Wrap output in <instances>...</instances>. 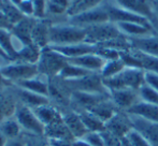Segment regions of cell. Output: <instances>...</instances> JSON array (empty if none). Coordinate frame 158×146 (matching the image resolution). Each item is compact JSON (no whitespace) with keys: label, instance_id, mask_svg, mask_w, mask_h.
Returning a JSON list of instances; mask_svg holds the SVG:
<instances>
[{"label":"cell","instance_id":"obj_1","mask_svg":"<svg viewBox=\"0 0 158 146\" xmlns=\"http://www.w3.org/2000/svg\"><path fill=\"white\" fill-rule=\"evenodd\" d=\"M144 74H145V71L139 69V68L125 67V69L119 72L118 74L102 79H103V84L106 89L109 90V92L111 90L124 89V88L139 90L140 87L143 84H145Z\"/></svg>","mask_w":158,"mask_h":146},{"label":"cell","instance_id":"obj_2","mask_svg":"<svg viewBox=\"0 0 158 146\" xmlns=\"http://www.w3.org/2000/svg\"><path fill=\"white\" fill-rule=\"evenodd\" d=\"M85 28L71 24H52L50 28V46L71 45L85 42Z\"/></svg>","mask_w":158,"mask_h":146},{"label":"cell","instance_id":"obj_3","mask_svg":"<svg viewBox=\"0 0 158 146\" xmlns=\"http://www.w3.org/2000/svg\"><path fill=\"white\" fill-rule=\"evenodd\" d=\"M67 63H68V59L66 57L55 52L48 46L41 51L40 59L37 63L38 72L48 79L58 76V74Z\"/></svg>","mask_w":158,"mask_h":146},{"label":"cell","instance_id":"obj_4","mask_svg":"<svg viewBox=\"0 0 158 146\" xmlns=\"http://www.w3.org/2000/svg\"><path fill=\"white\" fill-rule=\"evenodd\" d=\"M0 75L6 82L16 84L22 81L30 79L39 75L37 65L21 63V61H11L6 66L0 68Z\"/></svg>","mask_w":158,"mask_h":146},{"label":"cell","instance_id":"obj_5","mask_svg":"<svg viewBox=\"0 0 158 146\" xmlns=\"http://www.w3.org/2000/svg\"><path fill=\"white\" fill-rule=\"evenodd\" d=\"M85 42L93 44V45H100V44L106 43V42H110L112 40L118 39L124 36L117 28L116 24L112 23V22L88 26L85 28Z\"/></svg>","mask_w":158,"mask_h":146},{"label":"cell","instance_id":"obj_6","mask_svg":"<svg viewBox=\"0 0 158 146\" xmlns=\"http://www.w3.org/2000/svg\"><path fill=\"white\" fill-rule=\"evenodd\" d=\"M67 86L71 91H82L89 92V94H109V90L106 88L103 84L100 73H89L83 77L77 79L64 81Z\"/></svg>","mask_w":158,"mask_h":146},{"label":"cell","instance_id":"obj_7","mask_svg":"<svg viewBox=\"0 0 158 146\" xmlns=\"http://www.w3.org/2000/svg\"><path fill=\"white\" fill-rule=\"evenodd\" d=\"M14 117L19 121L23 133L44 136V126L39 120L32 109L19 103Z\"/></svg>","mask_w":158,"mask_h":146},{"label":"cell","instance_id":"obj_8","mask_svg":"<svg viewBox=\"0 0 158 146\" xmlns=\"http://www.w3.org/2000/svg\"><path fill=\"white\" fill-rule=\"evenodd\" d=\"M106 1V0H104ZM68 22L71 25L77 26V27L86 28L88 26L97 25V24H102L110 22L109 18L108 11L104 6V2L102 4H100L99 6L95 9H92L89 11H86L84 13H81L79 15L75 16L68 17Z\"/></svg>","mask_w":158,"mask_h":146},{"label":"cell","instance_id":"obj_9","mask_svg":"<svg viewBox=\"0 0 158 146\" xmlns=\"http://www.w3.org/2000/svg\"><path fill=\"white\" fill-rule=\"evenodd\" d=\"M104 6H106V11H108L110 22H112V23H139L146 26H152L150 19L145 18L143 16H140L138 14H135L132 12H129L127 10H124L122 8H118V6L111 3L109 0L104 1Z\"/></svg>","mask_w":158,"mask_h":146},{"label":"cell","instance_id":"obj_10","mask_svg":"<svg viewBox=\"0 0 158 146\" xmlns=\"http://www.w3.org/2000/svg\"><path fill=\"white\" fill-rule=\"evenodd\" d=\"M110 98L109 94H89V92L72 91L70 109L73 111H89L98 103Z\"/></svg>","mask_w":158,"mask_h":146},{"label":"cell","instance_id":"obj_11","mask_svg":"<svg viewBox=\"0 0 158 146\" xmlns=\"http://www.w3.org/2000/svg\"><path fill=\"white\" fill-rule=\"evenodd\" d=\"M17 105L19 101L12 86L4 81V84L0 87V123L3 119L14 116Z\"/></svg>","mask_w":158,"mask_h":146},{"label":"cell","instance_id":"obj_12","mask_svg":"<svg viewBox=\"0 0 158 146\" xmlns=\"http://www.w3.org/2000/svg\"><path fill=\"white\" fill-rule=\"evenodd\" d=\"M109 1L118 8L150 19L151 23L154 19L150 0H109Z\"/></svg>","mask_w":158,"mask_h":146},{"label":"cell","instance_id":"obj_13","mask_svg":"<svg viewBox=\"0 0 158 146\" xmlns=\"http://www.w3.org/2000/svg\"><path fill=\"white\" fill-rule=\"evenodd\" d=\"M9 84L12 86L13 91H14L15 96H16L19 103L25 105V107H28L33 110L38 107L50 104L51 103L50 99H48V97L35 94V92H32V91H30V90L24 89V88L19 87V86L14 85V84H11V83H9Z\"/></svg>","mask_w":158,"mask_h":146},{"label":"cell","instance_id":"obj_14","mask_svg":"<svg viewBox=\"0 0 158 146\" xmlns=\"http://www.w3.org/2000/svg\"><path fill=\"white\" fill-rule=\"evenodd\" d=\"M128 116L133 129L141 133L152 146H158V123H151L130 115Z\"/></svg>","mask_w":158,"mask_h":146},{"label":"cell","instance_id":"obj_15","mask_svg":"<svg viewBox=\"0 0 158 146\" xmlns=\"http://www.w3.org/2000/svg\"><path fill=\"white\" fill-rule=\"evenodd\" d=\"M110 97L117 109H122L125 112L140 100L139 90L130 89V88L111 90Z\"/></svg>","mask_w":158,"mask_h":146},{"label":"cell","instance_id":"obj_16","mask_svg":"<svg viewBox=\"0 0 158 146\" xmlns=\"http://www.w3.org/2000/svg\"><path fill=\"white\" fill-rule=\"evenodd\" d=\"M52 50L55 52L59 53L66 57L67 59L71 58H77V57L83 56L86 54H93V53H97V45H93V44L86 43V42H82V43L77 44H71V45H63V46H50Z\"/></svg>","mask_w":158,"mask_h":146},{"label":"cell","instance_id":"obj_17","mask_svg":"<svg viewBox=\"0 0 158 146\" xmlns=\"http://www.w3.org/2000/svg\"><path fill=\"white\" fill-rule=\"evenodd\" d=\"M68 63L83 68L89 72L100 73L102 68L106 65V60L102 58L100 55H98L97 53H93V54H86L83 56L77 57V58L68 59Z\"/></svg>","mask_w":158,"mask_h":146},{"label":"cell","instance_id":"obj_18","mask_svg":"<svg viewBox=\"0 0 158 146\" xmlns=\"http://www.w3.org/2000/svg\"><path fill=\"white\" fill-rule=\"evenodd\" d=\"M51 22L45 18L37 19L35 24L33 26L31 39L32 43L40 50L50 46V28H51Z\"/></svg>","mask_w":158,"mask_h":146},{"label":"cell","instance_id":"obj_19","mask_svg":"<svg viewBox=\"0 0 158 146\" xmlns=\"http://www.w3.org/2000/svg\"><path fill=\"white\" fill-rule=\"evenodd\" d=\"M126 113L130 116L139 117L151 123H158V105L151 104L142 100L135 103L130 109L126 111Z\"/></svg>","mask_w":158,"mask_h":146},{"label":"cell","instance_id":"obj_20","mask_svg":"<svg viewBox=\"0 0 158 146\" xmlns=\"http://www.w3.org/2000/svg\"><path fill=\"white\" fill-rule=\"evenodd\" d=\"M37 18L31 16H26L22 19L19 23H17L16 25L13 26V28L11 29L12 34L21 42L23 45H30L32 43L31 39V34L33 26L35 24Z\"/></svg>","mask_w":158,"mask_h":146},{"label":"cell","instance_id":"obj_21","mask_svg":"<svg viewBox=\"0 0 158 146\" xmlns=\"http://www.w3.org/2000/svg\"><path fill=\"white\" fill-rule=\"evenodd\" d=\"M61 114H63L64 123L66 124L69 131L71 132V134H72L75 140L77 139H82L88 132V130L86 129L80 115L75 111L69 109L63 111Z\"/></svg>","mask_w":158,"mask_h":146},{"label":"cell","instance_id":"obj_22","mask_svg":"<svg viewBox=\"0 0 158 146\" xmlns=\"http://www.w3.org/2000/svg\"><path fill=\"white\" fill-rule=\"evenodd\" d=\"M130 46L135 50H138L144 54L151 55L158 58V38L151 36L140 38H128Z\"/></svg>","mask_w":158,"mask_h":146},{"label":"cell","instance_id":"obj_23","mask_svg":"<svg viewBox=\"0 0 158 146\" xmlns=\"http://www.w3.org/2000/svg\"><path fill=\"white\" fill-rule=\"evenodd\" d=\"M33 112L37 115L39 120L43 124L44 128L63 120V114H61L60 110H58L51 103L35 107L33 109Z\"/></svg>","mask_w":158,"mask_h":146},{"label":"cell","instance_id":"obj_24","mask_svg":"<svg viewBox=\"0 0 158 146\" xmlns=\"http://www.w3.org/2000/svg\"><path fill=\"white\" fill-rule=\"evenodd\" d=\"M14 85L19 86L24 89L30 90V91L35 92V94L42 95V96L48 97V79L41 74L37 75L35 77H32L30 79L22 81L19 83L14 84Z\"/></svg>","mask_w":158,"mask_h":146},{"label":"cell","instance_id":"obj_25","mask_svg":"<svg viewBox=\"0 0 158 146\" xmlns=\"http://www.w3.org/2000/svg\"><path fill=\"white\" fill-rule=\"evenodd\" d=\"M117 28L122 34L127 38H140L151 36L152 34V26H146L139 23H118Z\"/></svg>","mask_w":158,"mask_h":146},{"label":"cell","instance_id":"obj_26","mask_svg":"<svg viewBox=\"0 0 158 146\" xmlns=\"http://www.w3.org/2000/svg\"><path fill=\"white\" fill-rule=\"evenodd\" d=\"M44 136L48 140H66L73 142L75 140L71 132L69 131L68 127L64 123V119L59 123H56L54 125L48 126L44 128Z\"/></svg>","mask_w":158,"mask_h":146},{"label":"cell","instance_id":"obj_27","mask_svg":"<svg viewBox=\"0 0 158 146\" xmlns=\"http://www.w3.org/2000/svg\"><path fill=\"white\" fill-rule=\"evenodd\" d=\"M129 53L133 56V58L137 61V67L144 71H151L158 73V58L151 55L144 54L138 50L130 47Z\"/></svg>","mask_w":158,"mask_h":146},{"label":"cell","instance_id":"obj_28","mask_svg":"<svg viewBox=\"0 0 158 146\" xmlns=\"http://www.w3.org/2000/svg\"><path fill=\"white\" fill-rule=\"evenodd\" d=\"M116 110V105L113 103V101L111 100L110 97L109 99H106L102 102L98 103L96 107L89 110V112L96 115L99 119H101L104 124H106L117 114Z\"/></svg>","mask_w":158,"mask_h":146},{"label":"cell","instance_id":"obj_29","mask_svg":"<svg viewBox=\"0 0 158 146\" xmlns=\"http://www.w3.org/2000/svg\"><path fill=\"white\" fill-rule=\"evenodd\" d=\"M0 48L10 61H16L17 48L11 30L0 29Z\"/></svg>","mask_w":158,"mask_h":146},{"label":"cell","instance_id":"obj_30","mask_svg":"<svg viewBox=\"0 0 158 146\" xmlns=\"http://www.w3.org/2000/svg\"><path fill=\"white\" fill-rule=\"evenodd\" d=\"M0 131L8 140H14L23 136V130L14 116L3 119L0 123Z\"/></svg>","mask_w":158,"mask_h":146},{"label":"cell","instance_id":"obj_31","mask_svg":"<svg viewBox=\"0 0 158 146\" xmlns=\"http://www.w3.org/2000/svg\"><path fill=\"white\" fill-rule=\"evenodd\" d=\"M104 0H74L71 3L69 10L67 11V16H75L86 11H89L102 4Z\"/></svg>","mask_w":158,"mask_h":146},{"label":"cell","instance_id":"obj_32","mask_svg":"<svg viewBox=\"0 0 158 146\" xmlns=\"http://www.w3.org/2000/svg\"><path fill=\"white\" fill-rule=\"evenodd\" d=\"M75 112L80 115L82 121L88 131L102 132L106 130V124L101 119L98 118L96 115L90 113L89 111H75Z\"/></svg>","mask_w":158,"mask_h":146},{"label":"cell","instance_id":"obj_33","mask_svg":"<svg viewBox=\"0 0 158 146\" xmlns=\"http://www.w3.org/2000/svg\"><path fill=\"white\" fill-rule=\"evenodd\" d=\"M40 55H41V50H40L39 47H37L35 44L24 45L23 47L17 52L16 61L37 65L40 59Z\"/></svg>","mask_w":158,"mask_h":146},{"label":"cell","instance_id":"obj_34","mask_svg":"<svg viewBox=\"0 0 158 146\" xmlns=\"http://www.w3.org/2000/svg\"><path fill=\"white\" fill-rule=\"evenodd\" d=\"M1 11L6 14V16L8 17V19L13 26L19 23L24 17H26L24 13L19 10V6H15L10 0H3V6H2Z\"/></svg>","mask_w":158,"mask_h":146},{"label":"cell","instance_id":"obj_35","mask_svg":"<svg viewBox=\"0 0 158 146\" xmlns=\"http://www.w3.org/2000/svg\"><path fill=\"white\" fill-rule=\"evenodd\" d=\"M89 73H93V72H89V71H87V70L83 69V68L77 67V66L68 63L64 67V69L60 71V73L58 74V76L60 77V79H64V81H70V79H80V77H83V76H85V75L89 74Z\"/></svg>","mask_w":158,"mask_h":146},{"label":"cell","instance_id":"obj_36","mask_svg":"<svg viewBox=\"0 0 158 146\" xmlns=\"http://www.w3.org/2000/svg\"><path fill=\"white\" fill-rule=\"evenodd\" d=\"M126 65L122 58L118 59H113V60H106L104 67L102 68L100 75L102 79H108V77H112L114 75L118 74L125 69Z\"/></svg>","mask_w":158,"mask_h":146},{"label":"cell","instance_id":"obj_37","mask_svg":"<svg viewBox=\"0 0 158 146\" xmlns=\"http://www.w3.org/2000/svg\"><path fill=\"white\" fill-rule=\"evenodd\" d=\"M72 1L71 0H48L46 1V13L51 15L66 14Z\"/></svg>","mask_w":158,"mask_h":146},{"label":"cell","instance_id":"obj_38","mask_svg":"<svg viewBox=\"0 0 158 146\" xmlns=\"http://www.w3.org/2000/svg\"><path fill=\"white\" fill-rule=\"evenodd\" d=\"M106 129L109 130L111 129L115 134H119V136H125L132 129V126H129L124 119L119 118L116 114L110 121H108L106 124Z\"/></svg>","mask_w":158,"mask_h":146},{"label":"cell","instance_id":"obj_39","mask_svg":"<svg viewBox=\"0 0 158 146\" xmlns=\"http://www.w3.org/2000/svg\"><path fill=\"white\" fill-rule=\"evenodd\" d=\"M139 96H140V100L144 101V102L151 103V104L158 105V91L155 90L154 88L150 87L148 85H146V84H143L140 87Z\"/></svg>","mask_w":158,"mask_h":146},{"label":"cell","instance_id":"obj_40","mask_svg":"<svg viewBox=\"0 0 158 146\" xmlns=\"http://www.w3.org/2000/svg\"><path fill=\"white\" fill-rule=\"evenodd\" d=\"M125 138L130 146H152L141 133H139L133 128L126 134Z\"/></svg>","mask_w":158,"mask_h":146},{"label":"cell","instance_id":"obj_41","mask_svg":"<svg viewBox=\"0 0 158 146\" xmlns=\"http://www.w3.org/2000/svg\"><path fill=\"white\" fill-rule=\"evenodd\" d=\"M82 139L86 141L90 146H106V141L103 136V132L88 131Z\"/></svg>","mask_w":158,"mask_h":146},{"label":"cell","instance_id":"obj_42","mask_svg":"<svg viewBox=\"0 0 158 146\" xmlns=\"http://www.w3.org/2000/svg\"><path fill=\"white\" fill-rule=\"evenodd\" d=\"M23 139L25 146H48V139L45 136L23 133Z\"/></svg>","mask_w":158,"mask_h":146},{"label":"cell","instance_id":"obj_43","mask_svg":"<svg viewBox=\"0 0 158 146\" xmlns=\"http://www.w3.org/2000/svg\"><path fill=\"white\" fill-rule=\"evenodd\" d=\"M33 6V17L37 19L45 18L46 0H31Z\"/></svg>","mask_w":158,"mask_h":146},{"label":"cell","instance_id":"obj_44","mask_svg":"<svg viewBox=\"0 0 158 146\" xmlns=\"http://www.w3.org/2000/svg\"><path fill=\"white\" fill-rule=\"evenodd\" d=\"M144 81H145L146 85H148L150 87L154 88L155 90L158 91V73L145 71V74H144Z\"/></svg>","mask_w":158,"mask_h":146},{"label":"cell","instance_id":"obj_45","mask_svg":"<svg viewBox=\"0 0 158 146\" xmlns=\"http://www.w3.org/2000/svg\"><path fill=\"white\" fill-rule=\"evenodd\" d=\"M12 28H13V25L10 23L8 17L6 16V14H4L2 11H0V29L11 30Z\"/></svg>","mask_w":158,"mask_h":146},{"label":"cell","instance_id":"obj_46","mask_svg":"<svg viewBox=\"0 0 158 146\" xmlns=\"http://www.w3.org/2000/svg\"><path fill=\"white\" fill-rule=\"evenodd\" d=\"M48 142L50 146H73V142L66 140H52V139L48 140Z\"/></svg>","mask_w":158,"mask_h":146},{"label":"cell","instance_id":"obj_47","mask_svg":"<svg viewBox=\"0 0 158 146\" xmlns=\"http://www.w3.org/2000/svg\"><path fill=\"white\" fill-rule=\"evenodd\" d=\"M6 146H25V142H24L23 136L19 139H14V140H8Z\"/></svg>","mask_w":158,"mask_h":146},{"label":"cell","instance_id":"obj_48","mask_svg":"<svg viewBox=\"0 0 158 146\" xmlns=\"http://www.w3.org/2000/svg\"><path fill=\"white\" fill-rule=\"evenodd\" d=\"M151 2V9H152L154 18H158V0H150Z\"/></svg>","mask_w":158,"mask_h":146},{"label":"cell","instance_id":"obj_49","mask_svg":"<svg viewBox=\"0 0 158 146\" xmlns=\"http://www.w3.org/2000/svg\"><path fill=\"white\" fill-rule=\"evenodd\" d=\"M73 146H90L86 141H84L83 139H77V140L73 141Z\"/></svg>","mask_w":158,"mask_h":146},{"label":"cell","instance_id":"obj_50","mask_svg":"<svg viewBox=\"0 0 158 146\" xmlns=\"http://www.w3.org/2000/svg\"><path fill=\"white\" fill-rule=\"evenodd\" d=\"M6 142H8V139L2 134V132L0 131V146H6Z\"/></svg>","mask_w":158,"mask_h":146},{"label":"cell","instance_id":"obj_51","mask_svg":"<svg viewBox=\"0 0 158 146\" xmlns=\"http://www.w3.org/2000/svg\"><path fill=\"white\" fill-rule=\"evenodd\" d=\"M10 1H11V2H13V3H14L15 6H19V4H21V2L23 1V0H10Z\"/></svg>","mask_w":158,"mask_h":146},{"label":"cell","instance_id":"obj_52","mask_svg":"<svg viewBox=\"0 0 158 146\" xmlns=\"http://www.w3.org/2000/svg\"><path fill=\"white\" fill-rule=\"evenodd\" d=\"M2 6H3V0H0V11L2 10Z\"/></svg>","mask_w":158,"mask_h":146},{"label":"cell","instance_id":"obj_53","mask_svg":"<svg viewBox=\"0 0 158 146\" xmlns=\"http://www.w3.org/2000/svg\"><path fill=\"white\" fill-rule=\"evenodd\" d=\"M48 146H50V145H48Z\"/></svg>","mask_w":158,"mask_h":146}]
</instances>
